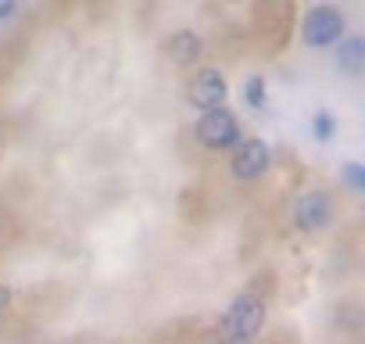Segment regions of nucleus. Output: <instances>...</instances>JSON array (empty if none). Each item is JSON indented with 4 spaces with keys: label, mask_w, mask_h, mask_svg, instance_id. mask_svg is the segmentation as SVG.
Here are the masks:
<instances>
[{
    "label": "nucleus",
    "mask_w": 365,
    "mask_h": 344,
    "mask_svg": "<svg viewBox=\"0 0 365 344\" xmlns=\"http://www.w3.org/2000/svg\"><path fill=\"white\" fill-rule=\"evenodd\" d=\"M344 11L329 8V4H315L308 8V15L301 19V40L308 47H333L344 36Z\"/></svg>",
    "instance_id": "obj_1"
},
{
    "label": "nucleus",
    "mask_w": 365,
    "mask_h": 344,
    "mask_svg": "<svg viewBox=\"0 0 365 344\" xmlns=\"http://www.w3.org/2000/svg\"><path fill=\"white\" fill-rule=\"evenodd\" d=\"M197 140L208 147V151H226V147H237L240 143V122L230 108H215V111H205L201 122H197Z\"/></svg>",
    "instance_id": "obj_2"
},
{
    "label": "nucleus",
    "mask_w": 365,
    "mask_h": 344,
    "mask_svg": "<svg viewBox=\"0 0 365 344\" xmlns=\"http://www.w3.org/2000/svg\"><path fill=\"white\" fill-rule=\"evenodd\" d=\"M265 323V301L258 294H240L230 308H226V333L233 340H251Z\"/></svg>",
    "instance_id": "obj_3"
},
{
    "label": "nucleus",
    "mask_w": 365,
    "mask_h": 344,
    "mask_svg": "<svg viewBox=\"0 0 365 344\" xmlns=\"http://www.w3.org/2000/svg\"><path fill=\"white\" fill-rule=\"evenodd\" d=\"M269 161H272L269 143L258 140V136H247V140H240V143L233 147L230 168H233V176H237V180L251 183V180H262L265 172H269Z\"/></svg>",
    "instance_id": "obj_4"
},
{
    "label": "nucleus",
    "mask_w": 365,
    "mask_h": 344,
    "mask_svg": "<svg viewBox=\"0 0 365 344\" xmlns=\"http://www.w3.org/2000/svg\"><path fill=\"white\" fill-rule=\"evenodd\" d=\"M333 219V198L326 191H304L294 201V226L301 233H319Z\"/></svg>",
    "instance_id": "obj_5"
},
{
    "label": "nucleus",
    "mask_w": 365,
    "mask_h": 344,
    "mask_svg": "<svg viewBox=\"0 0 365 344\" xmlns=\"http://www.w3.org/2000/svg\"><path fill=\"white\" fill-rule=\"evenodd\" d=\"M226 76L219 69H197L194 79H190V104L201 108V111H215V108H226Z\"/></svg>",
    "instance_id": "obj_6"
},
{
    "label": "nucleus",
    "mask_w": 365,
    "mask_h": 344,
    "mask_svg": "<svg viewBox=\"0 0 365 344\" xmlns=\"http://www.w3.org/2000/svg\"><path fill=\"white\" fill-rule=\"evenodd\" d=\"M165 54L172 65H194L201 58V36L190 33V29H179L165 40Z\"/></svg>",
    "instance_id": "obj_7"
},
{
    "label": "nucleus",
    "mask_w": 365,
    "mask_h": 344,
    "mask_svg": "<svg viewBox=\"0 0 365 344\" xmlns=\"http://www.w3.org/2000/svg\"><path fill=\"white\" fill-rule=\"evenodd\" d=\"M336 65H340L344 72L358 76V72L365 69V40H361V36H351V40H344V44L336 47Z\"/></svg>",
    "instance_id": "obj_8"
},
{
    "label": "nucleus",
    "mask_w": 365,
    "mask_h": 344,
    "mask_svg": "<svg viewBox=\"0 0 365 344\" xmlns=\"http://www.w3.org/2000/svg\"><path fill=\"white\" fill-rule=\"evenodd\" d=\"M244 101H247L251 108H258V104L265 101V79H262V76H251V79H247V86H244Z\"/></svg>",
    "instance_id": "obj_9"
},
{
    "label": "nucleus",
    "mask_w": 365,
    "mask_h": 344,
    "mask_svg": "<svg viewBox=\"0 0 365 344\" xmlns=\"http://www.w3.org/2000/svg\"><path fill=\"white\" fill-rule=\"evenodd\" d=\"M344 180H347L354 191H361V187H365V168H361L358 161H347V165H344Z\"/></svg>",
    "instance_id": "obj_10"
},
{
    "label": "nucleus",
    "mask_w": 365,
    "mask_h": 344,
    "mask_svg": "<svg viewBox=\"0 0 365 344\" xmlns=\"http://www.w3.org/2000/svg\"><path fill=\"white\" fill-rule=\"evenodd\" d=\"M312 129H315V136H319V140H329V136H333V129H336V126H333V115L319 111V115H315V126H312Z\"/></svg>",
    "instance_id": "obj_11"
},
{
    "label": "nucleus",
    "mask_w": 365,
    "mask_h": 344,
    "mask_svg": "<svg viewBox=\"0 0 365 344\" xmlns=\"http://www.w3.org/2000/svg\"><path fill=\"white\" fill-rule=\"evenodd\" d=\"M8 305H11V290H8L4 283H0V315L8 312Z\"/></svg>",
    "instance_id": "obj_12"
},
{
    "label": "nucleus",
    "mask_w": 365,
    "mask_h": 344,
    "mask_svg": "<svg viewBox=\"0 0 365 344\" xmlns=\"http://www.w3.org/2000/svg\"><path fill=\"white\" fill-rule=\"evenodd\" d=\"M11 11H15V4H0V19H8Z\"/></svg>",
    "instance_id": "obj_13"
}]
</instances>
